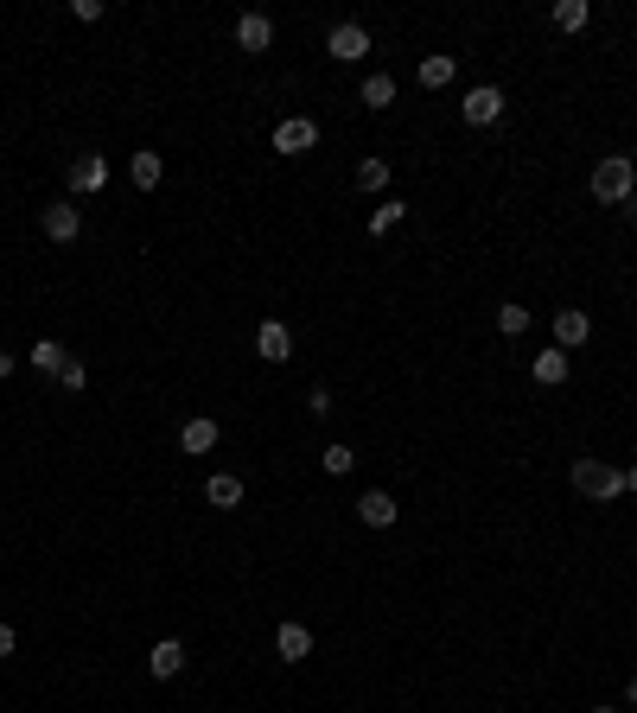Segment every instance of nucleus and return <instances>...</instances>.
I'll return each mask as SVG.
<instances>
[{
    "mask_svg": "<svg viewBox=\"0 0 637 713\" xmlns=\"http://www.w3.org/2000/svg\"><path fill=\"white\" fill-rule=\"evenodd\" d=\"M529 370H536V382H542V389H555V382H567V351L555 344V351H542L536 363H529Z\"/></svg>",
    "mask_w": 637,
    "mask_h": 713,
    "instance_id": "dca6fc26",
    "label": "nucleus"
},
{
    "mask_svg": "<svg viewBox=\"0 0 637 713\" xmlns=\"http://www.w3.org/2000/svg\"><path fill=\"white\" fill-rule=\"evenodd\" d=\"M459 115H466V128H491V121L504 115V90H497V83H478V90L459 102Z\"/></svg>",
    "mask_w": 637,
    "mask_h": 713,
    "instance_id": "7ed1b4c3",
    "label": "nucleus"
},
{
    "mask_svg": "<svg viewBox=\"0 0 637 713\" xmlns=\"http://www.w3.org/2000/svg\"><path fill=\"white\" fill-rule=\"evenodd\" d=\"M179 669H185V643H179V637H160V643L147 650V675H153V682H172Z\"/></svg>",
    "mask_w": 637,
    "mask_h": 713,
    "instance_id": "6e6552de",
    "label": "nucleus"
},
{
    "mask_svg": "<svg viewBox=\"0 0 637 713\" xmlns=\"http://www.w3.org/2000/svg\"><path fill=\"white\" fill-rule=\"evenodd\" d=\"M274 656H281V663H306V656H313V631H306V624H281V631H274Z\"/></svg>",
    "mask_w": 637,
    "mask_h": 713,
    "instance_id": "9d476101",
    "label": "nucleus"
},
{
    "mask_svg": "<svg viewBox=\"0 0 637 713\" xmlns=\"http://www.w3.org/2000/svg\"><path fill=\"white\" fill-rule=\"evenodd\" d=\"M236 45H243V51H268L274 45V20H268V13H243V20H236Z\"/></svg>",
    "mask_w": 637,
    "mask_h": 713,
    "instance_id": "f8f14e48",
    "label": "nucleus"
},
{
    "mask_svg": "<svg viewBox=\"0 0 637 713\" xmlns=\"http://www.w3.org/2000/svg\"><path fill=\"white\" fill-rule=\"evenodd\" d=\"M306 408H313L319 421H325V414H332V395H325V382H313V389H306Z\"/></svg>",
    "mask_w": 637,
    "mask_h": 713,
    "instance_id": "bb28decb",
    "label": "nucleus"
},
{
    "mask_svg": "<svg viewBox=\"0 0 637 713\" xmlns=\"http://www.w3.org/2000/svg\"><path fill=\"white\" fill-rule=\"evenodd\" d=\"M319 147V128L306 115H287L281 128H274V153H313Z\"/></svg>",
    "mask_w": 637,
    "mask_h": 713,
    "instance_id": "39448f33",
    "label": "nucleus"
},
{
    "mask_svg": "<svg viewBox=\"0 0 637 713\" xmlns=\"http://www.w3.org/2000/svg\"><path fill=\"white\" fill-rule=\"evenodd\" d=\"M179 446H185V452H211V446H217V421H204V414H198V421H185Z\"/></svg>",
    "mask_w": 637,
    "mask_h": 713,
    "instance_id": "6ab92c4d",
    "label": "nucleus"
},
{
    "mask_svg": "<svg viewBox=\"0 0 637 713\" xmlns=\"http://www.w3.org/2000/svg\"><path fill=\"white\" fill-rule=\"evenodd\" d=\"M255 357L287 363V357H294V332H287L281 319H262V332H255Z\"/></svg>",
    "mask_w": 637,
    "mask_h": 713,
    "instance_id": "1a4fd4ad",
    "label": "nucleus"
},
{
    "mask_svg": "<svg viewBox=\"0 0 637 713\" xmlns=\"http://www.w3.org/2000/svg\"><path fill=\"white\" fill-rule=\"evenodd\" d=\"M319 465H325L332 478H344V472L357 465V452H351V446H325V452H319Z\"/></svg>",
    "mask_w": 637,
    "mask_h": 713,
    "instance_id": "b1692460",
    "label": "nucleus"
},
{
    "mask_svg": "<svg viewBox=\"0 0 637 713\" xmlns=\"http://www.w3.org/2000/svg\"><path fill=\"white\" fill-rule=\"evenodd\" d=\"M587 20H593L587 0H555V26H561V32H580Z\"/></svg>",
    "mask_w": 637,
    "mask_h": 713,
    "instance_id": "aec40b11",
    "label": "nucleus"
},
{
    "mask_svg": "<svg viewBox=\"0 0 637 713\" xmlns=\"http://www.w3.org/2000/svg\"><path fill=\"white\" fill-rule=\"evenodd\" d=\"M102 179H109V160H102V153H77L71 160V191H102Z\"/></svg>",
    "mask_w": 637,
    "mask_h": 713,
    "instance_id": "ddd939ff",
    "label": "nucleus"
},
{
    "mask_svg": "<svg viewBox=\"0 0 637 713\" xmlns=\"http://www.w3.org/2000/svg\"><path fill=\"white\" fill-rule=\"evenodd\" d=\"M593 713H618V707H593Z\"/></svg>",
    "mask_w": 637,
    "mask_h": 713,
    "instance_id": "7c9ffc66",
    "label": "nucleus"
},
{
    "mask_svg": "<svg viewBox=\"0 0 637 713\" xmlns=\"http://www.w3.org/2000/svg\"><path fill=\"white\" fill-rule=\"evenodd\" d=\"M453 71H459V64L446 58V51H434V58H421V90H446V83H453Z\"/></svg>",
    "mask_w": 637,
    "mask_h": 713,
    "instance_id": "a211bd4d",
    "label": "nucleus"
},
{
    "mask_svg": "<svg viewBox=\"0 0 637 713\" xmlns=\"http://www.w3.org/2000/svg\"><path fill=\"white\" fill-rule=\"evenodd\" d=\"M64 357H71V351H64V344H51V338H39V344H32V370H39V376H51V382H58Z\"/></svg>",
    "mask_w": 637,
    "mask_h": 713,
    "instance_id": "f3484780",
    "label": "nucleus"
},
{
    "mask_svg": "<svg viewBox=\"0 0 637 713\" xmlns=\"http://www.w3.org/2000/svg\"><path fill=\"white\" fill-rule=\"evenodd\" d=\"M587 338H593V319H587L580 306H561V312H555V344H561V351H580Z\"/></svg>",
    "mask_w": 637,
    "mask_h": 713,
    "instance_id": "0eeeda50",
    "label": "nucleus"
},
{
    "mask_svg": "<svg viewBox=\"0 0 637 713\" xmlns=\"http://www.w3.org/2000/svg\"><path fill=\"white\" fill-rule=\"evenodd\" d=\"M128 179L141 185V191H153V185L166 179V160H160V153H153V147H141V153H134V160H128Z\"/></svg>",
    "mask_w": 637,
    "mask_h": 713,
    "instance_id": "4468645a",
    "label": "nucleus"
},
{
    "mask_svg": "<svg viewBox=\"0 0 637 713\" xmlns=\"http://www.w3.org/2000/svg\"><path fill=\"white\" fill-rule=\"evenodd\" d=\"M389 185V160H364L357 166V191H383Z\"/></svg>",
    "mask_w": 637,
    "mask_h": 713,
    "instance_id": "5701e85b",
    "label": "nucleus"
},
{
    "mask_svg": "<svg viewBox=\"0 0 637 713\" xmlns=\"http://www.w3.org/2000/svg\"><path fill=\"white\" fill-rule=\"evenodd\" d=\"M625 491H637V465H631V472H625Z\"/></svg>",
    "mask_w": 637,
    "mask_h": 713,
    "instance_id": "c756f323",
    "label": "nucleus"
},
{
    "mask_svg": "<svg viewBox=\"0 0 637 713\" xmlns=\"http://www.w3.org/2000/svg\"><path fill=\"white\" fill-rule=\"evenodd\" d=\"M637 191V166H631V153H606V160L593 166V198L599 204H625Z\"/></svg>",
    "mask_w": 637,
    "mask_h": 713,
    "instance_id": "f257e3e1",
    "label": "nucleus"
},
{
    "mask_svg": "<svg viewBox=\"0 0 637 713\" xmlns=\"http://www.w3.org/2000/svg\"><path fill=\"white\" fill-rule=\"evenodd\" d=\"M204 503H211V510H236V503H243V478H236V472H211V478H204Z\"/></svg>",
    "mask_w": 637,
    "mask_h": 713,
    "instance_id": "9b49d317",
    "label": "nucleus"
},
{
    "mask_svg": "<svg viewBox=\"0 0 637 713\" xmlns=\"http://www.w3.org/2000/svg\"><path fill=\"white\" fill-rule=\"evenodd\" d=\"M364 102H370V109H389V102H395V77L389 71H370L364 77Z\"/></svg>",
    "mask_w": 637,
    "mask_h": 713,
    "instance_id": "412c9836",
    "label": "nucleus"
},
{
    "mask_svg": "<svg viewBox=\"0 0 637 713\" xmlns=\"http://www.w3.org/2000/svg\"><path fill=\"white\" fill-rule=\"evenodd\" d=\"M0 656H13V624L0 618Z\"/></svg>",
    "mask_w": 637,
    "mask_h": 713,
    "instance_id": "cd10ccee",
    "label": "nucleus"
},
{
    "mask_svg": "<svg viewBox=\"0 0 637 713\" xmlns=\"http://www.w3.org/2000/svg\"><path fill=\"white\" fill-rule=\"evenodd\" d=\"M325 51H332L338 64H357V58H370V32L357 26V20H344V26H332V39H325Z\"/></svg>",
    "mask_w": 637,
    "mask_h": 713,
    "instance_id": "20e7f679",
    "label": "nucleus"
},
{
    "mask_svg": "<svg viewBox=\"0 0 637 713\" xmlns=\"http://www.w3.org/2000/svg\"><path fill=\"white\" fill-rule=\"evenodd\" d=\"M497 332H504V338H523V332H529V306H497Z\"/></svg>",
    "mask_w": 637,
    "mask_h": 713,
    "instance_id": "4be33fe9",
    "label": "nucleus"
},
{
    "mask_svg": "<svg viewBox=\"0 0 637 713\" xmlns=\"http://www.w3.org/2000/svg\"><path fill=\"white\" fill-rule=\"evenodd\" d=\"M39 230H45L51 242H77V236H83V211H77V204H45Z\"/></svg>",
    "mask_w": 637,
    "mask_h": 713,
    "instance_id": "423d86ee",
    "label": "nucleus"
},
{
    "mask_svg": "<svg viewBox=\"0 0 637 713\" xmlns=\"http://www.w3.org/2000/svg\"><path fill=\"white\" fill-rule=\"evenodd\" d=\"M625 701H631V707H637V675H631V688H625Z\"/></svg>",
    "mask_w": 637,
    "mask_h": 713,
    "instance_id": "c85d7f7f",
    "label": "nucleus"
},
{
    "mask_svg": "<svg viewBox=\"0 0 637 713\" xmlns=\"http://www.w3.org/2000/svg\"><path fill=\"white\" fill-rule=\"evenodd\" d=\"M58 382H64V389H90V370H83V357H64V370H58Z\"/></svg>",
    "mask_w": 637,
    "mask_h": 713,
    "instance_id": "a878e982",
    "label": "nucleus"
},
{
    "mask_svg": "<svg viewBox=\"0 0 637 713\" xmlns=\"http://www.w3.org/2000/svg\"><path fill=\"white\" fill-rule=\"evenodd\" d=\"M402 217H408V204H376V217H370V236H389Z\"/></svg>",
    "mask_w": 637,
    "mask_h": 713,
    "instance_id": "393cba45",
    "label": "nucleus"
},
{
    "mask_svg": "<svg viewBox=\"0 0 637 713\" xmlns=\"http://www.w3.org/2000/svg\"><path fill=\"white\" fill-rule=\"evenodd\" d=\"M574 491L593 503H612V497H625V472L606 459H574Z\"/></svg>",
    "mask_w": 637,
    "mask_h": 713,
    "instance_id": "f03ea898",
    "label": "nucleus"
},
{
    "mask_svg": "<svg viewBox=\"0 0 637 713\" xmlns=\"http://www.w3.org/2000/svg\"><path fill=\"white\" fill-rule=\"evenodd\" d=\"M357 516H364L370 529H389L395 523V497L389 491H364V497H357Z\"/></svg>",
    "mask_w": 637,
    "mask_h": 713,
    "instance_id": "2eb2a0df",
    "label": "nucleus"
}]
</instances>
